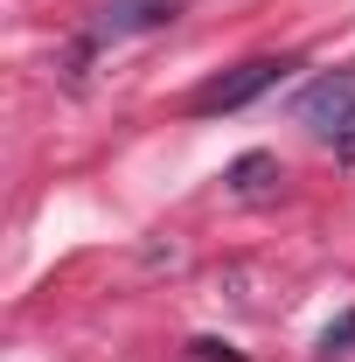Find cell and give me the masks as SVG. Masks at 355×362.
I'll list each match as a JSON object with an SVG mask.
<instances>
[{"label": "cell", "mask_w": 355, "mask_h": 362, "mask_svg": "<svg viewBox=\"0 0 355 362\" xmlns=\"http://www.w3.org/2000/svg\"><path fill=\"white\" fill-rule=\"evenodd\" d=\"M349 341H355V314H342L334 327H327V334H320V349H327V356H342Z\"/></svg>", "instance_id": "cell-5"}, {"label": "cell", "mask_w": 355, "mask_h": 362, "mask_svg": "<svg viewBox=\"0 0 355 362\" xmlns=\"http://www.w3.org/2000/svg\"><path fill=\"white\" fill-rule=\"evenodd\" d=\"M265 175H272V153H244L237 160V188H258Z\"/></svg>", "instance_id": "cell-4"}, {"label": "cell", "mask_w": 355, "mask_h": 362, "mask_svg": "<svg viewBox=\"0 0 355 362\" xmlns=\"http://www.w3.org/2000/svg\"><path fill=\"white\" fill-rule=\"evenodd\" d=\"M195 356H202V362H244L237 349H223V341H195Z\"/></svg>", "instance_id": "cell-6"}, {"label": "cell", "mask_w": 355, "mask_h": 362, "mask_svg": "<svg viewBox=\"0 0 355 362\" xmlns=\"http://www.w3.org/2000/svg\"><path fill=\"white\" fill-rule=\"evenodd\" d=\"M286 70H293L286 56H251V63H237V70L209 77V84L188 98V112H202V119H216V112H244V105H251V98H265Z\"/></svg>", "instance_id": "cell-1"}, {"label": "cell", "mask_w": 355, "mask_h": 362, "mask_svg": "<svg viewBox=\"0 0 355 362\" xmlns=\"http://www.w3.org/2000/svg\"><path fill=\"white\" fill-rule=\"evenodd\" d=\"M181 14V0H98L91 14V42H126V35H153Z\"/></svg>", "instance_id": "cell-3"}, {"label": "cell", "mask_w": 355, "mask_h": 362, "mask_svg": "<svg viewBox=\"0 0 355 362\" xmlns=\"http://www.w3.org/2000/svg\"><path fill=\"white\" fill-rule=\"evenodd\" d=\"M300 126H313V133L327 139H349L355 133V70H342V77H320V84L300 90Z\"/></svg>", "instance_id": "cell-2"}]
</instances>
